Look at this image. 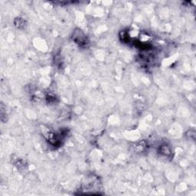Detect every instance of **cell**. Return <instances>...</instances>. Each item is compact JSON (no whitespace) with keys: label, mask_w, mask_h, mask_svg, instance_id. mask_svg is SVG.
Here are the masks:
<instances>
[{"label":"cell","mask_w":196,"mask_h":196,"mask_svg":"<svg viewBox=\"0 0 196 196\" xmlns=\"http://www.w3.org/2000/svg\"><path fill=\"white\" fill-rule=\"evenodd\" d=\"M147 147V143L144 141H141V143H138L134 146V150L137 153H143L146 150Z\"/></svg>","instance_id":"obj_4"},{"label":"cell","mask_w":196,"mask_h":196,"mask_svg":"<svg viewBox=\"0 0 196 196\" xmlns=\"http://www.w3.org/2000/svg\"><path fill=\"white\" fill-rule=\"evenodd\" d=\"M159 153L165 158H170L172 156V149L169 145H161L159 147Z\"/></svg>","instance_id":"obj_2"},{"label":"cell","mask_w":196,"mask_h":196,"mask_svg":"<svg viewBox=\"0 0 196 196\" xmlns=\"http://www.w3.org/2000/svg\"><path fill=\"white\" fill-rule=\"evenodd\" d=\"M14 24L15 26L17 28H19V29H23V28H25V25H26V22L24 19L21 17L16 18L14 20Z\"/></svg>","instance_id":"obj_3"},{"label":"cell","mask_w":196,"mask_h":196,"mask_svg":"<svg viewBox=\"0 0 196 196\" xmlns=\"http://www.w3.org/2000/svg\"><path fill=\"white\" fill-rule=\"evenodd\" d=\"M71 38L73 42L81 48H87L90 44L87 36L84 34L82 30L79 28H77L74 31Z\"/></svg>","instance_id":"obj_1"},{"label":"cell","mask_w":196,"mask_h":196,"mask_svg":"<svg viewBox=\"0 0 196 196\" xmlns=\"http://www.w3.org/2000/svg\"><path fill=\"white\" fill-rule=\"evenodd\" d=\"M46 100H48L49 103H52V102L54 103V102L56 101V97H55V96H54V95L48 94L46 96Z\"/></svg>","instance_id":"obj_5"}]
</instances>
